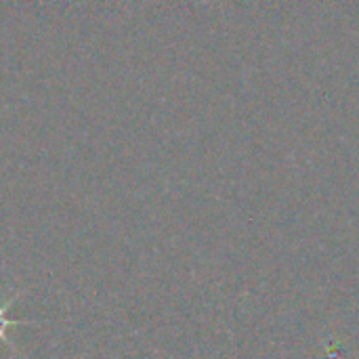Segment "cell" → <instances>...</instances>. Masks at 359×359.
<instances>
[{"mask_svg": "<svg viewBox=\"0 0 359 359\" xmlns=\"http://www.w3.org/2000/svg\"><path fill=\"white\" fill-rule=\"evenodd\" d=\"M21 294H15V297H11L8 301H4V303H0V341L11 349V353L13 355H17V349H15V345H11V341H8V337H6V332L11 330V328H15V326H21V324H32L29 320H11L8 318V309H11V305L19 299Z\"/></svg>", "mask_w": 359, "mask_h": 359, "instance_id": "6da1fadb", "label": "cell"}]
</instances>
